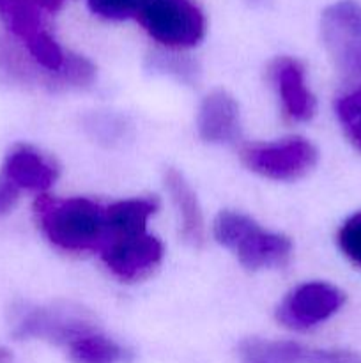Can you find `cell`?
<instances>
[{
  "label": "cell",
  "instance_id": "9",
  "mask_svg": "<svg viewBox=\"0 0 361 363\" xmlns=\"http://www.w3.org/2000/svg\"><path fill=\"white\" fill-rule=\"evenodd\" d=\"M239 358L258 363H361V354L349 350H321L290 340L248 339L241 342Z\"/></svg>",
  "mask_w": 361,
  "mask_h": 363
},
{
  "label": "cell",
  "instance_id": "2",
  "mask_svg": "<svg viewBox=\"0 0 361 363\" xmlns=\"http://www.w3.org/2000/svg\"><path fill=\"white\" fill-rule=\"evenodd\" d=\"M212 230L216 241L248 269L283 268L292 255L289 238L264 230L243 213L222 211L216 216Z\"/></svg>",
  "mask_w": 361,
  "mask_h": 363
},
{
  "label": "cell",
  "instance_id": "4",
  "mask_svg": "<svg viewBox=\"0 0 361 363\" xmlns=\"http://www.w3.org/2000/svg\"><path fill=\"white\" fill-rule=\"evenodd\" d=\"M137 21L159 45L191 48L205 34V18L191 0H152Z\"/></svg>",
  "mask_w": 361,
  "mask_h": 363
},
{
  "label": "cell",
  "instance_id": "21",
  "mask_svg": "<svg viewBox=\"0 0 361 363\" xmlns=\"http://www.w3.org/2000/svg\"><path fill=\"white\" fill-rule=\"evenodd\" d=\"M62 2L64 0H39V6H41V9L53 11V9H57V7H59Z\"/></svg>",
  "mask_w": 361,
  "mask_h": 363
},
{
  "label": "cell",
  "instance_id": "5",
  "mask_svg": "<svg viewBox=\"0 0 361 363\" xmlns=\"http://www.w3.org/2000/svg\"><path fill=\"white\" fill-rule=\"evenodd\" d=\"M92 330L96 326L88 315L69 305L20 307L13 312V335L16 339H38L67 347Z\"/></svg>",
  "mask_w": 361,
  "mask_h": 363
},
{
  "label": "cell",
  "instance_id": "10",
  "mask_svg": "<svg viewBox=\"0 0 361 363\" xmlns=\"http://www.w3.org/2000/svg\"><path fill=\"white\" fill-rule=\"evenodd\" d=\"M269 77L276 89L283 116L294 123H304L314 117L317 101L306 84L304 67L290 57H280L269 67Z\"/></svg>",
  "mask_w": 361,
  "mask_h": 363
},
{
  "label": "cell",
  "instance_id": "15",
  "mask_svg": "<svg viewBox=\"0 0 361 363\" xmlns=\"http://www.w3.org/2000/svg\"><path fill=\"white\" fill-rule=\"evenodd\" d=\"M66 350L73 363H127L131 360L130 351L98 330L80 335Z\"/></svg>",
  "mask_w": 361,
  "mask_h": 363
},
{
  "label": "cell",
  "instance_id": "17",
  "mask_svg": "<svg viewBox=\"0 0 361 363\" xmlns=\"http://www.w3.org/2000/svg\"><path fill=\"white\" fill-rule=\"evenodd\" d=\"M335 113L347 140L361 152V85L336 99Z\"/></svg>",
  "mask_w": 361,
  "mask_h": 363
},
{
  "label": "cell",
  "instance_id": "20",
  "mask_svg": "<svg viewBox=\"0 0 361 363\" xmlns=\"http://www.w3.org/2000/svg\"><path fill=\"white\" fill-rule=\"evenodd\" d=\"M18 199H20V190L11 183L9 179H6L4 176H0V216L7 215L9 211H13L14 206H16Z\"/></svg>",
  "mask_w": 361,
  "mask_h": 363
},
{
  "label": "cell",
  "instance_id": "7",
  "mask_svg": "<svg viewBox=\"0 0 361 363\" xmlns=\"http://www.w3.org/2000/svg\"><path fill=\"white\" fill-rule=\"evenodd\" d=\"M345 300V293L333 284L304 282L283 298L276 318L285 328L306 332L340 312Z\"/></svg>",
  "mask_w": 361,
  "mask_h": 363
},
{
  "label": "cell",
  "instance_id": "23",
  "mask_svg": "<svg viewBox=\"0 0 361 363\" xmlns=\"http://www.w3.org/2000/svg\"><path fill=\"white\" fill-rule=\"evenodd\" d=\"M248 4H251V6H262V4H265L268 0H246Z\"/></svg>",
  "mask_w": 361,
  "mask_h": 363
},
{
  "label": "cell",
  "instance_id": "14",
  "mask_svg": "<svg viewBox=\"0 0 361 363\" xmlns=\"http://www.w3.org/2000/svg\"><path fill=\"white\" fill-rule=\"evenodd\" d=\"M158 209L154 199H126L106 206L110 241L147 233V222Z\"/></svg>",
  "mask_w": 361,
  "mask_h": 363
},
{
  "label": "cell",
  "instance_id": "19",
  "mask_svg": "<svg viewBox=\"0 0 361 363\" xmlns=\"http://www.w3.org/2000/svg\"><path fill=\"white\" fill-rule=\"evenodd\" d=\"M152 0H88L92 13L106 20H127L140 14Z\"/></svg>",
  "mask_w": 361,
  "mask_h": 363
},
{
  "label": "cell",
  "instance_id": "3",
  "mask_svg": "<svg viewBox=\"0 0 361 363\" xmlns=\"http://www.w3.org/2000/svg\"><path fill=\"white\" fill-rule=\"evenodd\" d=\"M322 45L347 84H361V2L338 0L321 18Z\"/></svg>",
  "mask_w": 361,
  "mask_h": 363
},
{
  "label": "cell",
  "instance_id": "18",
  "mask_svg": "<svg viewBox=\"0 0 361 363\" xmlns=\"http://www.w3.org/2000/svg\"><path fill=\"white\" fill-rule=\"evenodd\" d=\"M336 243L343 257L361 269V211L350 215L340 225Z\"/></svg>",
  "mask_w": 361,
  "mask_h": 363
},
{
  "label": "cell",
  "instance_id": "24",
  "mask_svg": "<svg viewBox=\"0 0 361 363\" xmlns=\"http://www.w3.org/2000/svg\"><path fill=\"white\" fill-rule=\"evenodd\" d=\"M241 363H258V362H250V360H243Z\"/></svg>",
  "mask_w": 361,
  "mask_h": 363
},
{
  "label": "cell",
  "instance_id": "13",
  "mask_svg": "<svg viewBox=\"0 0 361 363\" xmlns=\"http://www.w3.org/2000/svg\"><path fill=\"white\" fill-rule=\"evenodd\" d=\"M165 188L176 208L180 236L190 247L200 248L205 241V223L193 188L176 169H168L165 172Z\"/></svg>",
  "mask_w": 361,
  "mask_h": 363
},
{
  "label": "cell",
  "instance_id": "22",
  "mask_svg": "<svg viewBox=\"0 0 361 363\" xmlns=\"http://www.w3.org/2000/svg\"><path fill=\"white\" fill-rule=\"evenodd\" d=\"M11 362V353L6 347H0V363H9Z\"/></svg>",
  "mask_w": 361,
  "mask_h": 363
},
{
  "label": "cell",
  "instance_id": "1",
  "mask_svg": "<svg viewBox=\"0 0 361 363\" xmlns=\"http://www.w3.org/2000/svg\"><path fill=\"white\" fill-rule=\"evenodd\" d=\"M35 216L42 234L60 250L101 254L108 245L106 208L91 199L41 195L35 201Z\"/></svg>",
  "mask_w": 361,
  "mask_h": 363
},
{
  "label": "cell",
  "instance_id": "6",
  "mask_svg": "<svg viewBox=\"0 0 361 363\" xmlns=\"http://www.w3.org/2000/svg\"><path fill=\"white\" fill-rule=\"evenodd\" d=\"M243 162L251 172L273 181H296L319 162V151L306 138L292 137L269 144L248 145Z\"/></svg>",
  "mask_w": 361,
  "mask_h": 363
},
{
  "label": "cell",
  "instance_id": "8",
  "mask_svg": "<svg viewBox=\"0 0 361 363\" xmlns=\"http://www.w3.org/2000/svg\"><path fill=\"white\" fill-rule=\"evenodd\" d=\"M106 268L122 282H137L151 275L163 259V245L149 233L110 241L101 252Z\"/></svg>",
  "mask_w": 361,
  "mask_h": 363
},
{
  "label": "cell",
  "instance_id": "11",
  "mask_svg": "<svg viewBox=\"0 0 361 363\" xmlns=\"http://www.w3.org/2000/svg\"><path fill=\"white\" fill-rule=\"evenodd\" d=\"M198 133L209 144H229L239 137V106L225 91H212L202 99L197 117Z\"/></svg>",
  "mask_w": 361,
  "mask_h": 363
},
{
  "label": "cell",
  "instance_id": "16",
  "mask_svg": "<svg viewBox=\"0 0 361 363\" xmlns=\"http://www.w3.org/2000/svg\"><path fill=\"white\" fill-rule=\"evenodd\" d=\"M0 14L25 46L46 34L41 27L39 0H0Z\"/></svg>",
  "mask_w": 361,
  "mask_h": 363
},
{
  "label": "cell",
  "instance_id": "12",
  "mask_svg": "<svg viewBox=\"0 0 361 363\" xmlns=\"http://www.w3.org/2000/svg\"><path fill=\"white\" fill-rule=\"evenodd\" d=\"M2 176L20 191H46L55 183L57 169L34 147L18 145L6 156Z\"/></svg>",
  "mask_w": 361,
  "mask_h": 363
}]
</instances>
